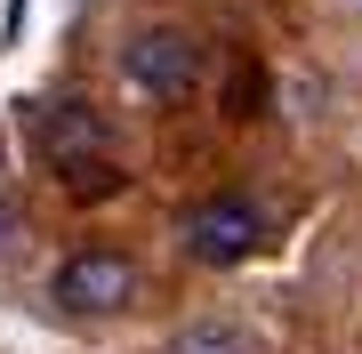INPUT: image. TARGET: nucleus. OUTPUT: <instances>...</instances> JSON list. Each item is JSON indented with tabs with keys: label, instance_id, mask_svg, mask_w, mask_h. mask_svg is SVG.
Here are the masks:
<instances>
[{
	"label": "nucleus",
	"instance_id": "f03ea898",
	"mask_svg": "<svg viewBox=\"0 0 362 354\" xmlns=\"http://www.w3.org/2000/svg\"><path fill=\"white\" fill-rule=\"evenodd\" d=\"M49 298L65 306V314H129L137 306V266L121 258V249H73L49 274Z\"/></svg>",
	"mask_w": 362,
	"mask_h": 354
},
{
	"label": "nucleus",
	"instance_id": "20e7f679",
	"mask_svg": "<svg viewBox=\"0 0 362 354\" xmlns=\"http://www.w3.org/2000/svg\"><path fill=\"white\" fill-rule=\"evenodd\" d=\"M40 145L57 153V170H97V161H105V129H97L89 105H57V113H40Z\"/></svg>",
	"mask_w": 362,
	"mask_h": 354
},
{
	"label": "nucleus",
	"instance_id": "f257e3e1",
	"mask_svg": "<svg viewBox=\"0 0 362 354\" xmlns=\"http://www.w3.org/2000/svg\"><path fill=\"white\" fill-rule=\"evenodd\" d=\"M121 81L145 97H161V105H177V97L202 89V40L185 25H145L129 33V49H121Z\"/></svg>",
	"mask_w": 362,
	"mask_h": 354
},
{
	"label": "nucleus",
	"instance_id": "39448f33",
	"mask_svg": "<svg viewBox=\"0 0 362 354\" xmlns=\"http://www.w3.org/2000/svg\"><path fill=\"white\" fill-rule=\"evenodd\" d=\"M169 354H258V346H250L233 322H185L177 338H169Z\"/></svg>",
	"mask_w": 362,
	"mask_h": 354
},
{
	"label": "nucleus",
	"instance_id": "7ed1b4c3",
	"mask_svg": "<svg viewBox=\"0 0 362 354\" xmlns=\"http://www.w3.org/2000/svg\"><path fill=\"white\" fill-rule=\"evenodd\" d=\"M177 234H185V249H194L202 266H242L250 249L266 242V218H258L250 194H209V201H194V210L177 218Z\"/></svg>",
	"mask_w": 362,
	"mask_h": 354
},
{
	"label": "nucleus",
	"instance_id": "423d86ee",
	"mask_svg": "<svg viewBox=\"0 0 362 354\" xmlns=\"http://www.w3.org/2000/svg\"><path fill=\"white\" fill-rule=\"evenodd\" d=\"M16 225H25V218H16L8 201H0V249H16Z\"/></svg>",
	"mask_w": 362,
	"mask_h": 354
}]
</instances>
